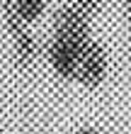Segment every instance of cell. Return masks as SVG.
I'll return each mask as SVG.
<instances>
[{
	"label": "cell",
	"mask_w": 131,
	"mask_h": 134,
	"mask_svg": "<svg viewBox=\"0 0 131 134\" xmlns=\"http://www.w3.org/2000/svg\"><path fill=\"white\" fill-rule=\"evenodd\" d=\"M51 29H53V37H61V39H68V42L78 44V46H85L92 34V20L88 17L85 12H80L73 3H66L61 5L56 12H53V22H51Z\"/></svg>",
	"instance_id": "6da1fadb"
},
{
	"label": "cell",
	"mask_w": 131,
	"mask_h": 134,
	"mask_svg": "<svg viewBox=\"0 0 131 134\" xmlns=\"http://www.w3.org/2000/svg\"><path fill=\"white\" fill-rule=\"evenodd\" d=\"M109 71V59H107V49L99 42L90 39L83 46L80 59H78V71H75V81L83 83L85 88H97L107 78Z\"/></svg>",
	"instance_id": "7a4b0ae2"
},
{
	"label": "cell",
	"mask_w": 131,
	"mask_h": 134,
	"mask_svg": "<svg viewBox=\"0 0 131 134\" xmlns=\"http://www.w3.org/2000/svg\"><path fill=\"white\" fill-rule=\"evenodd\" d=\"M3 17H5V27L10 32L12 39V56L20 66H29L34 64L36 56H39V44H36L34 34L29 32V25L20 22L10 10H3Z\"/></svg>",
	"instance_id": "3957f363"
},
{
	"label": "cell",
	"mask_w": 131,
	"mask_h": 134,
	"mask_svg": "<svg viewBox=\"0 0 131 134\" xmlns=\"http://www.w3.org/2000/svg\"><path fill=\"white\" fill-rule=\"evenodd\" d=\"M80 51H83V46L51 34V42L46 46V56H49V64L53 68V73L58 78H63V81H75Z\"/></svg>",
	"instance_id": "277c9868"
},
{
	"label": "cell",
	"mask_w": 131,
	"mask_h": 134,
	"mask_svg": "<svg viewBox=\"0 0 131 134\" xmlns=\"http://www.w3.org/2000/svg\"><path fill=\"white\" fill-rule=\"evenodd\" d=\"M3 10H10L24 25H34L46 15V0H12Z\"/></svg>",
	"instance_id": "5b68a950"
},
{
	"label": "cell",
	"mask_w": 131,
	"mask_h": 134,
	"mask_svg": "<svg viewBox=\"0 0 131 134\" xmlns=\"http://www.w3.org/2000/svg\"><path fill=\"white\" fill-rule=\"evenodd\" d=\"M68 3H73L75 7H78L80 12H85L88 17L92 20L95 15L102 10V5H104V0H68Z\"/></svg>",
	"instance_id": "8992f818"
},
{
	"label": "cell",
	"mask_w": 131,
	"mask_h": 134,
	"mask_svg": "<svg viewBox=\"0 0 131 134\" xmlns=\"http://www.w3.org/2000/svg\"><path fill=\"white\" fill-rule=\"evenodd\" d=\"M75 134H99V132H95V129H78Z\"/></svg>",
	"instance_id": "52a82bcc"
},
{
	"label": "cell",
	"mask_w": 131,
	"mask_h": 134,
	"mask_svg": "<svg viewBox=\"0 0 131 134\" xmlns=\"http://www.w3.org/2000/svg\"><path fill=\"white\" fill-rule=\"evenodd\" d=\"M124 7H126V12L131 15V0H124Z\"/></svg>",
	"instance_id": "ba28073f"
},
{
	"label": "cell",
	"mask_w": 131,
	"mask_h": 134,
	"mask_svg": "<svg viewBox=\"0 0 131 134\" xmlns=\"http://www.w3.org/2000/svg\"><path fill=\"white\" fill-rule=\"evenodd\" d=\"M10 3H12V0H0V7H7Z\"/></svg>",
	"instance_id": "9c48e42d"
}]
</instances>
